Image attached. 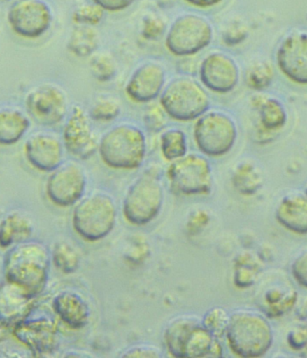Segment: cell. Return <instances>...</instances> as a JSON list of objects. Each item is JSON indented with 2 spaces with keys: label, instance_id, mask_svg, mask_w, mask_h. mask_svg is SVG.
Instances as JSON below:
<instances>
[{
  "label": "cell",
  "instance_id": "6da1fadb",
  "mask_svg": "<svg viewBox=\"0 0 307 358\" xmlns=\"http://www.w3.org/2000/svg\"><path fill=\"white\" fill-rule=\"evenodd\" d=\"M50 262L48 248L28 240L9 248L3 262V273L6 280L37 297L48 283Z\"/></svg>",
  "mask_w": 307,
  "mask_h": 358
},
{
  "label": "cell",
  "instance_id": "7a4b0ae2",
  "mask_svg": "<svg viewBox=\"0 0 307 358\" xmlns=\"http://www.w3.org/2000/svg\"><path fill=\"white\" fill-rule=\"evenodd\" d=\"M164 338L167 350L175 357H223V347L220 338L208 331L198 316L176 317L167 324Z\"/></svg>",
  "mask_w": 307,
  "mask_h": 358
},
{
  "label": "cell",
  "instance_id": "3957f363",
  "mask_svg": "<svg viewBox=\"0 0 307 358\" xmlns=\"http://www.w3.org/2000/svg\"><path fill=\"white\" fill-rule=\"evenodd\" d=\"M226 336L233 352L241 357H261L271 350L273 331L262 313L238 310L229 316Z\"/></svg>",
  "mask_w": 307,
  "mask_h": 358
},
{
  "label": "cell",
  "instance_id": "277c9868",
  "mask_svg": "<svg viewBox=\"0 0 307 358\" xmlns=\"http://www.w3.org/2000/svg\"><path fill=\"white\" fill-rule=\"evenodd\" d=\"M98 152L103 164L113 169H138L147 154V138L138 127L122 123L104 133Z\"/></svg>",
  "mask_w": 307,
  "mask_h": 358
},
{
  "label": "cell",
  "instance_id": "5b68a950",
  "mask_svg": "<svg viewBox=\"0 0 307 358\" xmlns=\"http://www.w3.org/2000/svg\"><path fill=\"white\" fill-rule=\"evenodd\" d=\"M159 104L170 119L193 122L210 110L211 100L204 85L191 77H177L166 85Z\"/></svg>",
  "mask_w": 307,
  "mask_h": 358
},
{
  "label": "cell",
  "instance_id": "8992f818",
  "mask_svg": "<svg viewBox=\"0 0 307 358\" xmlns=\"http://www.w3.org/2000/svg\"><path fill=\"white\" fill-rule=\"evenodd\" d=\"M117 221V207L112 196L94 192L81 199L73 211L72 223L76 232L90 242L106 238Z\"/></svg>",
  "mask_w": 307,
  "mask_h": 358
},
{
  "label": "cell",
  "instance_id": "52a82bcc",
  "mask_svg": "<svg viewBox=\"0 0 307 358\" xmlns=\"http://www.w3.org/2000/svg\"><path fill=\"white\" fill-rule=\"evenodd\" d=\"M164 203V188L159 174L145 171L129 186L123 201V214L135 226H145L160 213Z\"/></svg>",
  "mask_w": 307,
  "mask_h": 358
},
{
  "label": "cell",
  "instance_id": "ba28073f",
  "mask_svg": "<svg viewBox=\"0 0 307 358\" xmlns=\"http://www.w3.org/2000/svg\"><path fill=\"white\" fill-rule=\"evenodd\" d=\"M238 129L235 120L220 110H208L196 120L193 138L196 147L208 157H221L235 147Z\"/></svg>",
  "mask_w": 307,
  "mask_h": 358
},
{
  "label": "cell",
  "instance_id": "9c48e42d",
  "mask_svg": "<svg viewBox=\"0 0 307 358\" xmlns=\"http://www.w3.org/2000/svg\"><path fill=\"white\" fill-rule=\"evenodd\" d=\"M213 25L204 15L186 13L177 17L166 31L164 45L176 57L196 55L210 45Z\"/></svg>",
  "mask_w": 307,
  "mask_h": 358
},
{
  "label": "cell",
  "instance_id": "30bf717a",
  "mask_svg": "<svg viewBox=\"0 0 307 358\" xmlns=\"http://www.w3.org/2000/svg\"><path fill=\"white\" fill-rule=\"evenodd\" d=\"M166 176L173 191L183 195L208 194L213 186L211 164L204 155L186 154L171 162Z\"/></svg>",
  "mask_w": 307,
  "mask_h": 358
},
{
  "label": "cell",
  "instance_id": "8fae6325",
  "mask_svg": "<svg viewBox=\"0 0 307 358\" xmlns=\"http://www.w3.org/2000/svg\"><path fill=\"white\" fill-rule=\"evenodd\" d=\"M258 280L256 305L265 316L280 318L295 308L299 292L285 272L271 271Z\"/></svg>",
  "mask_w": 307,
  "mask_h": 358
},
{
  "label": "cell",
  "instance_id": "7c38bea8",
  "mask_svg": "<svg viewBox=\"0 0 307 358\" xmlns=\"http://www.w3.org/2000/svg\"><path fill=\"white\" fill-rule=\"evenodd\" d=\"M24 106L31 119L48 128L64 122L69 112L65 91L55 84L38 85L28 92Z\"/></svg>",
  "mask_w": 307,
  "mask_h": 358
},
{
  "label": "cell",
  "instance_id": "4fadbf2b",
  "mask_svg": "<svg viewBox=\"0 0 307 358\" xmlns=\"http://www.w3.org/2000/svg\"><path fill=\"white\" fill-rule=\"evenodd\" d=\"M13 33L25 40H37L52 27L53 13L45 0H17L8 12Z\"/></svg>",
  "mask_w": 307,
  "mask_h": 358
},
{
  "label": "cell",
  "instance_id": "5bb4252c",
  "mask_svg": "<svg viewBox=\"0 0 307 358\" xmlns=\"http://www.w3.org/2000/svg\"><path fill=\"white\" fill-rule=\"evenodd\" d=\"M12 334L36 356L52 354L58 348V322L45 313L34 315L31 312L27 318L12 328Z\"/></svg>",
  "mask_w": 307,
  "mask_h": 358
},
{
  "label": "cell",
  "instance_id": "9a60e30c",
  "mask_svg": "<svg viewBox=\"0 0 307 358\" xmlns=\"http://www.w3.org/2000/svg\"><path fill=\"white\" fill-rule=\"evenodd\" d=\"M87 174L77 162H63L50 173L46 193L50 201L59 207L77 204L87 188Z\"/></svg>",
  "mask_w": 307,
  "mask_h": 358
},
{
  "label": "cell",
  "instance_id": "2e32d148",
  "mask_svg": "<svg viewBox=\"0 0 307 358\" xmlns=\"http://www.w3.org/2000/svg\"><path fill=\"white\" fill-rule=\"evenodd\" d=\"M65 150L79 160L90 159L98 151V141L90 114L79 106L69 110L62 129Z\"/></svg>",
  "mask_w": 307,
  "mask_h": 358
},
{
  "label": "cell",
  "instance_id": "e0dca14e",
  "mask_svg": "<svg viewBox=\"0 0 307 358\" xmlns=\"http://www.w3.org/2000/svg\"><path fill=\"white\" fill-rule=\"evenodd\" d=\"M199 79L206 90L217 94H227L236 90L240 80L238 64L224 52H212L199 66Z\"/></svg>",
  "mask_w": 307,
  "mask_h": 358
},
{
  "label": "cell",
  "instance_id": "ac0fdd59",
  "mask_svg": "<svg viewBox=\"0 0 307 358\" xmlns=\"http://www.w3.org/2000/svg\"><path fill=\"white\" fill-rule=\"evenodd\" d=\"M276 62L292 83L307 85V31H295L285 36L278 46Z\"/></svg>",
  "mask_w": 307,
  "mask_h": 358
},
{
  "label": "cell",
  "instance_id": "d6986e66",
  "mask_svg": "<svg viewBox=\"0 0 307 358\" xmlns=\"http://www.w3.org/2000/svg\"><path fill=\"white\" fill-rule=\"evenodd\" d=\"M166 85V71L160 63L150 62L138 66L125 87L126 96L136 103H150L160 96Z\"/></svg>",
  "mask_w": 307,
  "mask_h": 358
},
{
  "label": "cell",
  "instance_id": "ffe728a7",
  "mask_svg": "<svg viewBox=\"0 0 307 358\" xmlns=\"http://www.w3.org/2000/svg\"><path fill=\"white\" fill-rule=\"evenodd\" d=\"M24 155L28 163L40 172L52 173L64 158L62 139L53 133L38 131L25 141Z\"/></svg>",
  "mask_w": 307,
  "mask_h": 358
},
{
  "label": "cell",
  "instance_id": "44dd1931",
  "mask_svg": "<svg viewBox=\"0 0 307 358\" xmlns=\"http://www.w3.org/2000/svg\"><path fill=\"white\" fill-rule=\"evenodd\" d=\"M36 299L11 282L0 283V323L8 328L18 324L33 312Z\"/></svg>",
  "mask_w": 307,
  "mask_h": 358
},
{
  "label": "cell",
  "instance_id": "7402d4cb",
  "mask_svg": "<svg viewBox=\"0 0 307 358\" xmlns=\"http://www.w3.org/2000/svg\"><path fill=\"white\" fill-rule=\"evenodd\" d=\"M56 315L69 328H84L90 319V307L80 294L73 291H63L52 303Z\"/></svg>",
  "mask_w": 307,
  "mask_h": 358
},
{
  "label": "cell",
  "instance_id": "603a6c76",
  "mask_svg": "<svg viewBox=\"0 0 307 358\" xmlns=\"http://www.w3.org/2000/svg\"><path fill=\"white\" fill-rule=\"evenodd\" d=\"M275 217L280 226L297 234H307V196L291 193L278 203Z\"/></svg>",
  "mask_w": 307,
  "mask_h": 358
},
{
  "label": "cell",
  "instance_id": "cb8c5ba5",
  "mask_svg": "<svg viewBox=\"0 0 307 358\" xmlns=\"http://www.w3.org/2000/svg\"><path fill=\"white\" fill-rule=\"evenodd\" d=\"M252 107L258 113L259 126L264 131L275 132L280 131L286 125L287 113L286 107L280 99L264 94H256L252 97Z\"/></svg>",
  "mask_w": 307,
  "mask_h": 358
},
{
  "label": "cell",
  "instance_id": "d4e9b609",
  "mask_svg": "<svg viewBox=\"0 0 307 358\" xmlns=\"http://www.w3.org/2000/svg\"><path fill=\"white\" fill-rule=\"evenodd\" d=\"M31 128L27 113L15 108L0 109V145L9 147L20 142Z\"/></svg>",
  "mask_w": 307,
  "mask_h": 358
},
{
  "label": "cell",
  "instance_id": "484cf974",
  "mask_svg": "<svg viewBox=\"0 0 307 358\" xmlns=\"http://www.w3.org/2000/svg\"><path fill=\"white\" fill-rule=\"evenodd\" d=\"M33 233L31 218L20 212H13L0 222V247L8 249L27 242Z\"/></svg>",
  "mask_w": 307,
  "mask_h": 358
},
{
  "label": "cell",
  "instance_id": "4316f807",
  "mask_svg": "<svg viewBox=\"0 0 307 358\" xmlns=\"http://www.w3.org/2000/svg\"><path fill=\"white\" fill-rule=\"evenodd\" d=\"M232 182L240 194L252 196L257 193L264 185V173H262L261 168L253 162H242L234 171Z\"/></svg>",
  "mask_w": 307,
  "mask_h": 358
},
{
  "label": "cell",
  "instance_id": "83f0119b",
  "mask_svg": "<svg viewBox=\"0 0 307 358\" xmlns=\"http://www.w3.org/2000/svg\"><path fill=\"white\" fill-rule=\"evenodd\" d=\"M99 46V36L94 27L77 25L72 31L68 49L78 58H87L96 53Z\"/></svg>",
  "mask_w": 307,
  "mask_h": 358
},
{
  "label": "cell",
  "instance_id": "f1b7e54d",
  "mask_svg": "<svg viewBox=\"0 0 307 358\" xmlns=\"http://www.w3.org/2000/svg\"><path fill=\"white\" fill-rule=\"evenodd\" d=\"M262 272V263L252 252H243L237 256L234 272V283L239 288H249L256 284Z\"/></svg>",
  "mask_w": 307,
  "mask_h": 358
},
{
  "label": "cell",
  "instance_id": "f546056e",
  "mask_svg": "<svg viewBox=\"0 0 307 358\" xmlns=\"http://www.w3.org/2000/svg\"><path fill=\"white\" fill-rule=\"evenodd\" d=\"M160 150L164 159H179L188 154V142L185 132L180 129H166L160 137Z\"/></svg>",
  "mask_w": 307,
  "mask_h": 358
},
{
  "label": "cell",
  "instance_id": "4dcf8cb0",
  "mask_svg": "<svg viewBox=\"0 0 307 358\" xmlns=\"http://www.w3.org/2000/svg\"><path fill=\"white\" fill-rule=\"evenodd\" d=\"M52 262L62 273L72 274L79 267L80 258L76 249L66 242L56 243L50 252Z\"/></svg>",
  "mask_w": 307,
  "mask_h": 358
},
{
  "label": "cell",
  "instance_id": "1f68e13d",
  "mask_svg": "<svg viewBox=\"0 0 307 358\" xmlns=\"http://www.w3.org/2000/svg\"><path fill=\"white\" fill-rule=\"evenodd\" d=\"M273 78L274 69L270 62H259L246 69L245 84L250 90H264L270 87Z\"/></svg>",
  "mask_w": 307,
  "mask_h": 358
},
{
  "label": "cell",
  "instance_id": "d6a6232c",
  "mask_svg": "<svg viewBox=\"0 0 307 358\" xmlns=\"http://www.w3.org/2000/svg\"><path fill=\"white\" fill-rule=\"evenodd\" d=\"M92 74L97 81L106 83L116 77L118 68L115 59L108 53H94L90 60Z\"/></svg>",
  "mask_w": 307,
  "mask_h": 358
},
{
  "label": "cell",
  "instance_id": "836d02e7",
  "mask_svg": "<svg viewBox=\"0 0 307 358\" xmlns=\"http://www.w3.org/2000/svg\"><path fill=\"white\" fill-rule=\"evenodd\" d=\"M229 316V313L222 307H214L206 313L204 318L201 319L202 324L212 334L220 338L226 334Z\"/></svg>",
  "mask_w": 307,
  "mask_h": 358
},
{
  "label": "cell",
  "instance_id": "e575fe53",
  "mask_svg": "<svg viewBox=\"0 0 307 358\" xmlns=\"http://www.w3.org/2000/svg\"><path fill=\"white\" fill-rule=\"evenodd\" d=\"M88 114L94 122H113L121 114V106L115 100L103 98L94 103Z\"/></svg>",
  "mask_w": 307,
  "mask_h": 358
},
{
  "label": "cell",
  "instance_id": "d590c367",
  "mask_svg": "<svg viewBox=\"0 0 307 358\" xmlns=\"http://www.w3.org/2000/svg\"><path fill=\"white\" fill-rule=\"evenodd\" d=\"M104 11L97 4H87L79 6L72 15V20L77 25L94 27L99 24L104 17Z\"/></svg>",
  "mask_w": 307,
  "mask_h": 358
},
{
  "label": "cell",
  "instance_id": "8d00e7d4",
  "mask_svg": "<svg viewBox=\"0 0 307 358\" xmlns=\"http://www.w3.org/2000/svg\"><path fill=\"white\" fill-rule=\"evenodd\" d=\"M166 113H164L160 104H151L145 109L143 115V122L145 128L151 132H160L166 129L167 125Z\"/></svg>",
  "mask_w": 307,
  "mask_h": 358
},
{
  "label": "cell",
  "instance_id": "74e56055",
  "mask_svg": "<svg viewBox=\"0 0 307 358\" xmlns=\"http://www.w3.org/2000/svg\"><path fill=\"white\" fill-rule=\"evenodd\" d=\"M166 31V24L162 18L157 15H148L143 19L141 27V36L145 40H157Z\"/></svg>",
  "mask_w": 307,
  "mask_h": 358
},
{
  "label": "cell",
  "instance_id": "f35d334b",
  "mask_svg": "<svg viewBox=\"0 0 307 358\" xmlns=\"http://www.w3.org/2000/svg\"><path fill=\"white\" fill-rule=\"evenodd\" d=\"M287 341L294 350H307V320L290 329Z\"/></svg>",
  "mask_w": 307,
  "mask_h": 358
},
{
  "label": "cell",
  "instance_id": "ab89813d",
  "mask_svg": "<svg viewBox=\"0 0 307 358\" xmlns=\"http://www.w3.org/2000/svg\"><path fill=\"white\" fill-rule=\"evenodd\" d=\"M162 350L155 345L138 344L127 348L122 354V357L139 358L152 357L160 358L163 357Z\"/></svg>",
  "mask_w": 307,
  "mask_h": 358
},
{
  "label": "cell",
  "instance_id": "60d3db41",
  "mask_svg": "<svg viewBox=\"0 0 307 358\" xmlns=\"http://www.w3.org/2000/svg\"><path fill=\"white\" fill-rule=\"evenodd\" d=\"M291 272L297 283L307 288V250L299 253L294 259Z\"/></svg>",
  "mask_w": 307,
  "mask_h": 358
},
{
  "label": "cell",
  "instance_id": "b9f144b4",
  "mask_svg": "<svg viewBox=\"0 0 307 358\" xmlns=\"http://www.w3.org/2000/svg\"><path fill=\"white\" fill-rule=\"evenodd\" d=\"M104 11L118 13L126 10L134 4L136 0H92Z\"/></svg>",
  "mask_w": 307,
  "mask_h": 358
},
{
  "label": "cell",
  "instance_id": "7bdbcfd3",
  "mask_svg": "<svg viewBox=\"0 0 307 358\" xmlns=\"http://www.w3.org/2000/svg\"><path fill=\"white\" fill-rule=\"evenodd\" d=\"M246 30L243 27H231L229 29L224 31L222 34V40L224 44L229 46H235L241 43L246 39Z\"/></svg>",
  "mask_w": 307,
  "mask_h": 358
},
{
  "label": "cell",
  "instance_id": "ee69618b",
  "mask_svg": "<svg viewBox=\"0 0 307 358\" xmlns=\"http://www.w3.org/2000/svg\"><path fill=\"white\" fill-rule=\"evenodd\" d=\"M208 215L205 212H196L189 222L190 229L193 231L199 230V228L204 227L208 223Z\"/></svg>",
  "mask_w": 307,
  "mask_h": 358
},
{
  "label": "cell",
  "instance_id": "f6af8a7d",
  "mask_svg": "<svg viewBox=\"0 0 307 358\" xmlns=\"http://www.w3.org/2000/svg\"><path fill=\"white\" fill-rule=\"evenodd\" d=\"M183 1L194 8L208 9L220 5L223 0H183Z\"/></svg>",
  "mask_w": 307,
  "mask_h": 358
},
{
  "label": "cell",
  "instance_id": "bcb514c9",
  "mask_svg": "<svg viewBox=\"0 0 307 358\" xmlns=\"http://www.w3.org/2000/svg\"><path fill=\"white\" fill-rule=\"evenodd\" d=\"M295 315L297 318L300 321H306L307 320V294L305 296L301 297V299H299L296 303Z\"/></svg>",
  "mask_w": 307,
  "mask_h": 358
},
{
  "label": "cell",
  "instance_id": "7dc6e473",
  "mask_svg": "<svg viewBox=\"0 0 307 358\" xmlns=\"http://www.w3.org/2000/svg\"><path fill=\"white\" fill-rule=\"evenodd\" d=\"M8 329V327H6V326L2 325L1 323H0V340L5 338Z\"/></svg>",
  "mask_w": 307,
  "mask_h": 358
},
{
  "label": "cell",
  "instance_id": "c3c4849f",
  "mask_svg": "<svg viewBox=\"0 0 307 358\" xmlns=\"http://www.w3.org/2000/svg\"><path fill=\"white\" fill-rule=\"evenodd\" d=\"M3 1H10V0H3Z\"/></svg>",
  "mask_w": 307,
  "mask_h": 358
},
{
  "label": "cell",
  "instance_id": "681fc988",
  "mask_svg": "<svg viewBox=\"0 0 307 358\" xmlns=\"http://www.w3.org/2000/svg\"><path fill=\"white\" fill-rule=\"evenodd\" d=\"M306 195L307 196V188L306 189Z\"/></svg>",
  "mask_w": 307,
  "mask_h": 358
}]
</instances>
